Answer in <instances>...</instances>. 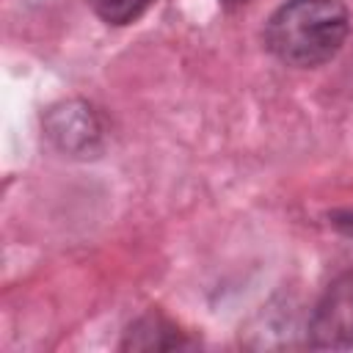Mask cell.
Segmentation results:
<instances>
[{
    "label": "cell",
    "instance_id": "obj_1",
    "mask_svg": "<svg viewBox=\"0 0 353 353\" xmlns=\"http://www.w3.org/2000/svg\"><path fill=\"white\" fill-rule=\"evenodd\" d=\"M350 33L342 0H287L265 19V50L292 69H314L336 58Z\"/></svg>",
    "mask_w": 353,
    "mask_h": 353
},
{
    "label": "cell",
    "instance_id": "obj_2",
    "mask_svg": "<svg viewBox=\"0 0 353 353\" xmlns=\"http://www.w3.org/2000/svg\"><path fill=\"white\" fill-rule=\"evenodd\" d=\"M306 342L323 350L353 347V268L331 279L317 298L306 323Z\"/></svg>",
    "mask_w": 353,
    "mask_h": 353
},
{
    "label": "cell",
    "instance_id": "obj_3",
    "mask_svg": "<svg viewBox=\"0 0 353 353\" xmlns=\"http://www.w3.org/2000/svg\"><path fill=\"white\" fill-rule=\"evenodd\" d=\"M41 124L52 146L72 157H91L102 143L99 119L94 108L83 99H63L47 108Z\"/></svg>",
    "mask_w": 353,
    "mask_h": 353
},
{
    "label": "cell",
    "instance_id": "obj_4",
    "mask_svg": "<svg viewBox=\"0 0 353 353\" xmlns=\"http://www.w3.org/2000/svg\"><path fill=\"white\" fill-rule=\"evenodd\" d=\"M196 342L185 336L168 317L160 312H146L135 323L127 325L124 339L119 342L121 350H174V347H193Z\"/></svg>",
    "mask_w": 353,
    "mask_h": 353
},
{
    "label": "cell",
    "instance_id": "obj_5",
    "mask_svg": "<svg viewBox=\"0 0 353 353\" xmlns=\"http://www.w3.org/2000/svg\"><path fill=\"white\" fill-rule=\"evenodd\" d=\"M152 3H154V0H88L91 11H94L102 22L116 25V28L132 25L135 19H141V17L149 11Z\"/></svg>",
    "mask_w": 353,
    "mask_h": 353
},
{
    "label": "cell",
    "instance_id": "obj_6",
    "mask_svg": "<svg viewBox=\"0 0 353 353\" xmlns=\"http://www.w3.org/2000/svg\"><path fill=\"white\" fill-rule=\"evenodd\" d=\"M223 6H243V3H248V0H221Z\"/></svg>",
    "mask_w": 353,
    "mask_h": 353
}]
</instances>
